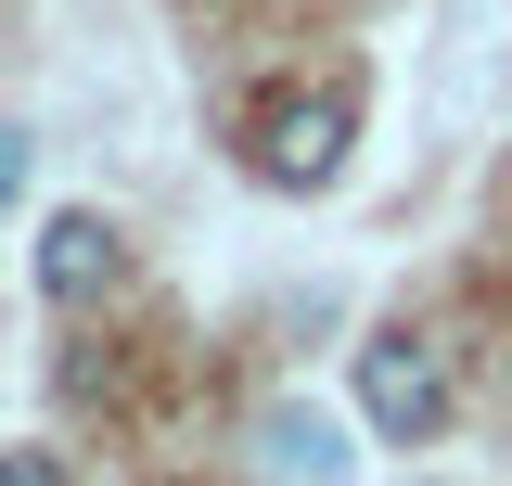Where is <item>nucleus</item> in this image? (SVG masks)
<instances>
[{"label":"nucleus","instance_id":"obj_6","mask_svg":"<svg viewBox=\"0 0 512 486\" xmlns=\"http://www.w3.org/2000/svg\"><path fill=\"white\" fill-rule=\"evenodd\" d=\"M26 192V128H0V205Z\"/></svg>","mask_w":512,"mask_h":486},{"label":"nucleus","instance_id":"obj_2","mask_svg":"<svg viewBox=\"0 0 512 486\" xmlns=\"http://www.w3.org/2000/svg\"><path fill=\"white\" fill-rule=\"evenodd\" d=\"M346 141H359V90H282V103L256 116L244 167H256L269 192H320L333 167H346Z\"/></svg>","mask_w":512,"mask_h":486},{"label":"nucleus","instance_id":"obj_4","mask_svg":"<svg viewBox=\"0 0 512 486\" xmlns=\"http://www.w3.org/2000/svg\"><path fill=\"white\" fill-rule=\"evenodd\" d=\"M269 474H282V486H346L333 423H320V410H269Z\"/></svg>","mask_w":512,"mask_h":486},{"label":"nucleus","instance_id":"obj_5","mask_svg":"<svg viewBox=\"0 0 512 486\" xmlns=\"http://www.w3.org/2000/svg\"><path fill=\"white\" fill-rule=\"evenodd\" d=\"M0 486H64V448H0Z\"/></svg>","mask_w":512,"mask_h":486},{"label":"nucleus","instance_id":"obj_1","mask_svg":"<svg viewBox=\"0 0 512 486\" xmlns=\"http://www.w3.org/2000/svg\"><path fill=\"white\" fill-rule=\"evenodd\" d=\"M359 423H372L384 448H423V435L448 423V346H436V333L397 320V333L359 346Z\"/></svg>","mask_w":512,"mask_h":486},{"label":"nucleus","instance_id":"obj_3","mask_svg":"<svg viewBox=\"0 0 512 486\" xmlns=\"http://www.w3.org/2000/svg\"><path fill=\"white\" fill-rule=\"evenodd\" d=\"M103 282H116V231H103L90 205L52 218V231H39V295H52V307H90Z\"/></svg>","mask_w":512,"mask_h":486}]
</instances>
